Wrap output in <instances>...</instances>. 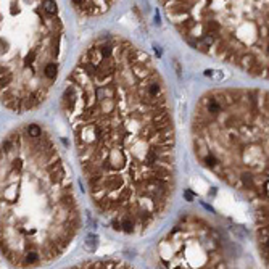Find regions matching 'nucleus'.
Segmentation results:
<instances>
[{"mask_svg":"<svg viewBox=\"0 0 269 269\" xmlns=\"http://www.w3.org/2000/svg\"><path fill=\"white\" fill-rule=\"evenodd\" d=\"M95 208L124 234L171 205L176 131L165 81L131 42L102 36L81 55L61 98Z\"/></svg>","mask_w":269,"mask_h":269,"instance_id":"obj_1","label":"nucleus"},{"mask_svg":"<svg viewBox=\"0 0 269 269\" xmlns=\"http://www.w3.org/2000/svg\"><path fill=\"white\" fill-rule=\"evenodd\" d=\"M81 227V209L58 147L39 124L2 142V255L18 268L56 259Z\"/></svg>","mask_w":269,"mask_h":269,"instance_id":"obj_2","label":"nucleus"},{"mask_svg":"<svg viewBox=\"0 0 269 269\" xmlns=\"http://www.w3.org/2000/svg\"><path fill=\"white\" fill-rule=\"evenodd\" d=\"M192 131L202 165L248 202L259 255L269 266V92L205 93L195 108Z\"/></svg>","mask_w":269,"mask_h":269,"instance_id":"obj_3","label":"nucleus"},{"mask_svg":"<svg viewBox=\"0 0 269 269\" xmlns=\"http://www.w3.org/2000/svg\"><path fill=\"white\" fill-rule=\"evenodd\" d=\"M45 0H2V102L24 113L44 103L60 71L63 26Z\"/></svg>","mask_w":269,"mask_h":269,"instance_id":"obj_4","label":"nucleus"},{"mask_svg":"<svg viewBox=\"0 0 269 269\" xmlns=\"http://www.w3.org/2000/svg\"><path fill=\"white\" fill-rule=\"evenodd\" d=\"M182 37L205 55L269 79V0H161Z\"/></svg>","mask_w":269,"mask_h":269,"instance_id":"obj_5","label":"nucleus"},{"mask_svg":"<svg viewBox=\"0 0 269 269\" xmlns=\"http://www.w3.org/2000/svg\"><path fill=\"white\" fill-rule=\"evenodd\" d=\"M161 261L168 268H224V255L218 234L209 229L197 243H190L185 226H176L160 245Z\"/></svg>","mask_w":269,"mask_h":269,"instance_id":"obj_6","label":"nucleus"}]
</instances>
